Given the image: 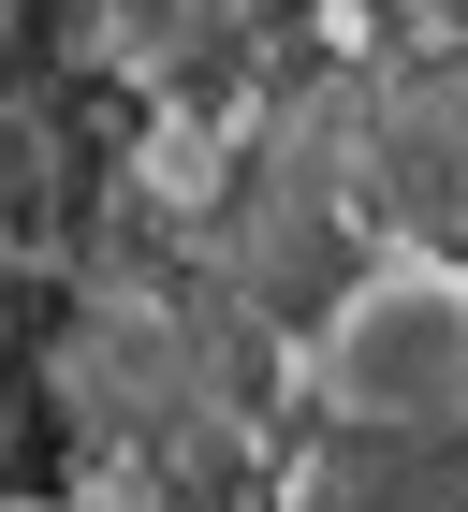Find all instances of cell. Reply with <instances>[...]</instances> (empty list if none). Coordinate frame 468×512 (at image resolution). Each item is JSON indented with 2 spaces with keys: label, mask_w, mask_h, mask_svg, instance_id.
<instances>
[{
  "label": "cell",
  "mask_w": 468,
  "mask_h": 512,
  "mask_svg": "<svg viewBox=\"0 0 468 512\" xmlns=\"http://www.w3.org/2000/svg\"><path fill=\"white\" fill-rule=\"evenodd\" d=\"M0 512H59V498H0Z\"/></svg>",
  "instance_id": "1"
}]
</instances>
